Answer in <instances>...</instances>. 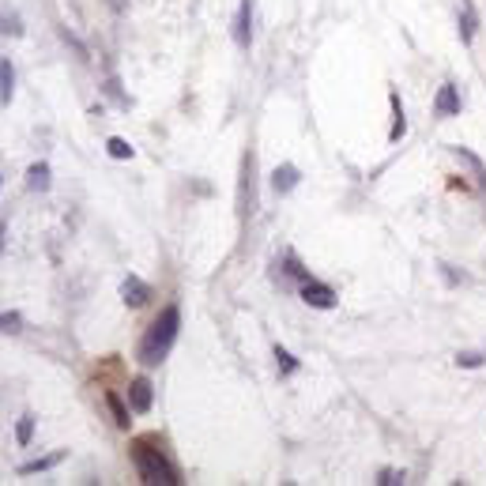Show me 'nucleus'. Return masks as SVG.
Segmentation results:
<instances>
[{"mask_svg": "<svg viewBox=\"0 0 486 486\" xmlns=\"http://www.w3.org/2000/svg\"><path fill=\"white\" fill-rule=\"evenodd\" d=\"M0 185H4V177H0Z\"/></svg>", "mask_w": 486, "mask_h": 486, "instance_id": "4be33fe9", "label": "nucleus"}, {"mask_svg": "<svg viewBox=\"0 0 486 486\" xmlns=\"http://www.w3.org/2000/svg\"><path fill=\"white\" fill-rule=\"evenodd\" d=\"M177 332H181V310H177V305H166V310L155 317V324L147 328V335L139 340V351H136L139 366H147V370L158 366L177 343Z\"/></svg>", "mask_w": 486, "mask_h": 486, "instance_id": "f257e3e1", "label": "nucleus"}, {"mask_svg": "<svg viewBox=\"0 0 486 486\" xmlns=\"http://www.w3.org/2000/svg\"><path fill=\"white\" fill-rule=\"evenodd\" d=\"M121 298H125V305L139 310V305H147V298H151V287H147L139 275H128L125 283H121Z\"/></svg>", "mask_w": 486, "mask_h": 486, "instance_id": "423d86ee", "label": "nucleus"}, {"mask_svg": "<svg viewBox=\"0 0 486 486\" xmlns=\"http://www.w3.org/2000/svg\"><path fill=\"white\" fill-rule=\"evenodd\" d=\"M128 404H132L136 415H147V411H151V404H155L151 381H147V377H136L132 385H128Z\"/></svg>", "mask_w": 486, "mask_h": 486, "instance_id": "39448f33", "label": "nucleus"}, {"mask_svg": "<svg viewBox=\"0 0 486 486\" xmlns=\"http://www.w3.org/2000/svg\"><path fill=\"white\" fill-rule=\"evenodd\" d=\"M34 423H38L34 415H23L20 423H15V441H20V445H31V437H34Z\"/></svg>", "mask_w": 486, "mask_h": 486, "instance_id": "2eb2a0df", "label": "nucleus"}, {"mask_svg": "<svg viewBox=\"0 0 486 486\" xmlns=\"http://www.w3.org/2000/svg\"><path fill=\"white\" fill-rule=\"evenodd\" d=\"M132 464L139 471V479L151 483V486H177L181 479H177V467L166 460L158 448H151V441H136L132 445Z\"/></svg>", "mask_w": 486, "mask_h": 486, "instance_id": "f03ea898", "label": "nucleus"}, {"mask_svg": "<svg viewBox=\"0 0 486 486\" xmlns=\"http://www.w3.org/2000/svg\"><path fill=\"white\" fill-rule=\"evenodd\" d=\"M61 460H64V453H50V456H38V460L23 464V467H20V475H38V471H50V467H57Z\"/></svg>", "mask_w": 486, "mask_h": 486, "instance_id": "ddd939ff", "label": "nucleus"}, {"mask_svg": "<svg viewBox=\"0 0 486 486\" xmlns=\"http://www.w3.org/2000/svg\"><path fill=\"white\" fill-rule=\"evenodd\" d=\"M26 185H31L34 192L50 189V162H34L31 170H26Z\"/></svg>", "mask_w": 486, "mask_h": 486, "instance_id": "9b49d317", "label": "nucleus"}, {"mask_svg": "<svg viewBox=\"0 0 486 486\" xmlns=\"http://www.w3.org/2000/svg\"><path fill=\"white\" fill-rule=\"evenodd\" d=\"M0 249H4V222H0Z\"/></svg>", "mask_w": 486, "mask_h": 486, "instance_id": "412c9836", "label": "nucleus"}, {"mask_svg": "<svg viewBox=\"0 0 486 486\" xmlns=\"http://www.w3.org/2000/svg\"><path fill=\"white\" fill-rule=\"evenodd\" d=\"M456 366H467V370H475V366H483V354H460V358H456Z\"/></svg>", "mask_w": 486, "mask_h": 486, "instance_id": "aec40b11", "label": "nucleus"}, {"mask_svg": "<svg viewBox=\"0 0 486 486\" xmlns=\"http://www.w3.org/2000/svg\"><path fill=\"white\" fill-rule=\"evenodd\" d=\"M106 151L114 155V158H132V144H128V139H121V136H114L106 144Z\"/></svg>", "mask_w": 486, "mask_h": 486, "instance_id": "f3484780", "label": "nucleus"}, {"mask_svg": "<svg viewBox=\"0 0 486 486\" xmlns=\"http://www.w3.org/2000/svg\"><path fill=\"white\" fill-rule=\"evenodd\" d=\"M106 407H109V415H114V423H117L121 430H128V423H132V418H128V407H125V400H121L114 388H106Z\"/></svg>", "mask_w": 486, "mask_h": 486, "instance_id": "1a4fd4ad", "label": "nucleus"}, {"mask_svg": "<svg viewBox=\"0 0 486 486\" xmlns=\"http://www.w3.org/2000/svg\"><path fill=\"white\" fill-rule=\"evenodd\" d=\"M275 358H279V366H283V373H294V370H298V362H294V354H291V351L275 347Z\"/></svg>", "mask_w": 486, "mask_h": 486, "instance_id": "a211bd4d", "label": "nucleus"}, {"mask_svg": "<svg viewBox=\"0 0 486 486\" xmlns=\"http://www.w3.org/2000/svg\"><path fill=\"white\" fill-rule=\"evenodd\" d=\"M302 302L313 305V310H332L335 305V291L324 283H317V279H305L302 283Z\"/></svg>", "mask_w": 486, "mask_h": 486, "instance_id": "20e7f679", "label": "nucleus"}, {"mask_svg": "<svg viewBox=\"0 0 486 486\" xmlns=\"http://www.w3.org/2000/svg\"><path fill=\"white\" fill-rule=\"evenodd\" d=\"M234 42H238L241 50H249V42H253V0H241L238 4V15H234Z\"/></svg>", "mask_w": 486, "mask_h": 486, "instance_id": "7ed1b4c3", "label": "nucleus"}, {"mask_svg": "<svg viewBox=\"0 0 486 486\" xmlns=\"http://www.w3.org/2000/svg\"><path fill=\"white\" fill-rule=\"evenodd\" d=\"M407 132V121H404V106H400V95L392 91V128H388V139L396 144L400 136Z\"/></svg>", "mask_w": 486, "mask_h": 486, "instance_id": "f8f14e48", "label": "nucleus"}, {"mask_svg": "<svg viewBox=\"0 0 486 486\" xmlns=\"http://www.w3.org/2000/svg\"><path fill=\"white\" fill-rule=\"evenodd\" d=\"M0 332H8V335H15V332H23V317L15 313V310H8V313H0Z\"/></svg>", "mask_w": 486, "mask_h": 486, "instance_id": "dca6fc26", "label": "nucleus"}, {"mask_svg": "<svg viewBox=\"0 0 486 486\" xmlns=\"http://www.w3.org/2000/svg\"><path fill=\"white\" fill-rule=\"evenodd\" d=\"M377 483H381V486H396V483H404V471H392V467H385Z\"/></svg>", "mask_w": 486, "mask_h": 486, "instance_id": "6ab92c4d", "label": "nucleus"}, {"mask_svg": "<svg viewBox=\"0 0 486 486\" xmlns=\"http://www.w3.org/2000/svg\"><path fill=\"white\" fill-rule=\"evenodd\" d=\"M475 26H479V20H475L471 0H460V31H464V42L475 38Z\"/></svg>", "mask_w": 486, "mask_h": 486, "instance_id": "4468645a", "label": "nucleus"}, {"mask_svg": "<svg viewBox=\"0 0 486 486\" xmlns=\"http://www.w3.org/2000/svg\"><path fill=\"white\" fill-rule=\"evenodd\" d=\"M294 185H298V170H294V166H291V162H287V166H275L272 189H275V192H291Z\"/></svg>", "mask_w": 486, "mask_h": 486, "instance_id": "9d476101", "label": "nucleus"}, {"mask_svg": "<svg viewBox=\"0 0 486 486\" xmlns=\"http://www.w3.org/2000/svg\"><path fill=\"white\" fill-rule=\"evenodd\" d=\"M12 98H15V68L8 57H0V106H8Z\"/></svg>", "mask_w": 486, "mask_h": 486, "instance_id": "0eeeda50", "label": "nucleus"}, {"mask_svg": "<svg viewBox=\"0 0 486 486\" xmlns=\"http://www.w3.org/2000/svg\"><path fill=\"white\" fill-rule=\"evenodd\" d=\"M437 114H441V117L460 114V95H456V87H453V83H445V87L437 91Z\"/></svg>", "mask_w": 486, "mask_h": 486, "instance_id": "6e6552de", "label": "nucleus"}]
</instances>
